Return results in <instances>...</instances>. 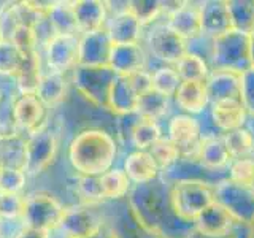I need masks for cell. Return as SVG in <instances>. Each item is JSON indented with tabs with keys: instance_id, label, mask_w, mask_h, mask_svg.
Segmentation results:
<instances>
[{
	"instance_id": "cell-21",
	"label": "cell",
	"mask_w": 254,
	"mask_h": 238,
	"mask_svg": "<svg viewBox=\"0 0 254 238\" xmlns=\"http://www.w3.org/2000/svg\"><path fill=\"white\" fill-rule=\"evenodd\" d=\"M123 170L130 179L132 186L148 184L161 177V170L154 162L153 156L149 154V151H129L124 156Z\"/></svg>"
},
{
	"instance_id": "cell-20",
	"label": "cell",
	"mask_w": 254,
	"mask_h": 238,
	"mask_svg": "<svg viewBox=\"0 0 254 238\" xmlns=\"http://www.w3.org/2000/svg\"><path fill=\"white\" fill-rule=\"evenodd\" d=\"M200 21L202 34L216 38L232 30V21L226 0H205L200 2Z\"/></svg>"
},
{
	"instance_id": "cell-49",
	"label": "cell",
	"mask_w": 254,
	"mask_h": 238,
	"mask_svg": "<svg viewBox=\"0 0 254 238\" xmlns=\"http://www.w3.org/2000/svg\"><path fill=\"white\" fill-rule=\"evenodd\" d=\"M130 79L132 86L135 87V91L138 92V95L146 94L148 91L153 89V78H151V70L145 68V70H140L137 73H132L127 76Z\"/></svg>"
},
{
	"instance_id": "cell-22",
	"label": "cell",
	"mask_w": 254,
	"mask_h": 238,
	"mask_svg": "<svg viewBox=\"0 0 254 238\" xmlns=\"http://www.w3.org/2000/svg\"><path fill=\"white\" fill-rule=\"evenodd\" d=\"M173 105L181 113L198 116L210 107V97L205 81H181L173 95Z\"/></svg>"
},
{
	"instance_id": "cell-32",
	"label": "cell",
	"mask_w": 254,
	"mask_h": 238,
	"mask_svg": "<svg viewBox=\"0 0 254 238\" xmlns=\"http://www.w3.org/2000/svg\"><path fill=\"white\" fill-rule=\"evenodd\" d=\"M173 67L181 81H206V78L211 73L210 63L198 54L190 51L183 54V58Z\"/></svg>"
},
{
	"instance_id": "cell-7",
	"label": "cell",
	"mask_w": 254,
	"mask_h": 238,
	"mask_svg": "<svg viewBox=\"0 0 254 238\" xmlns=\"http://www.w3.org/2000/svg\"><path fill=\"white\" fill-rule=\"evenodd\" d=\"M105 226V216L97 210V205L79 202L64 208L56 230H59L64 238H87L100 232Z\"/></svg>"
},
{
	"instance_id": "cell-57",
	"label": "cell",
	"mask_w": 254,
	"mask_h": 238,
	"mask_svg": "<svg viewBox=\"0 0 254 238\" xmlns=\"http://www.w3.org/2000/svg\"><path fill=\"white\" fill-rule=\"evenodd\" d=\"M248 187H250V189H251V190H253V194H254V179H253V181H251V184H250V186H248Z\"/></svg>"
},
{
	"instance_id": "cell-50",
	"label": "cell",
	"mask_w": 254,
	"mask_h": 238,
	"mask_svg": "<svg viewBox=\"0 0 254 238\" xmlns=\"http://www.w3.org/2000/svg\"><path fill=\"white\" fill-rule=\"evenodd\" d=\"M13 238H51V234L50 232H45V230H40V229L22 226L18 230V234H16Z\"/></svg>"
},
{
	"instance_id": "cell-40",
	"label": "cell",
	"mask_w": 254,
	"mask_h": 238,
	"mask_svg": "<svg viewBox=\"0 0 254 238\" xmlns=\"http://www.w3.org/2000/svg\"><path fill=\"white\" fill-rule=\"evenodd\" d=\"M224 140L229 148V153L232 156V161L254 154V138L245 127L224 133Z\"/></svg>"
},
{
	"instance_id": "cell-17",
	"label": "cell",
	"mask_w": 254,
	"mask_h": 238,
	"mask_svg": "<svg viewBox=\"0 0 254 238\" xmlns=\"http://www.w3.org/2000/svg\"><path fill=\"white\" fill-rule=\"evenodd\" d=\"M111 46L105 29L79 35L78 67H108Z\"/></svg>"
},
{
	"instance_id": "cell-33",
	"label": "cell",
	"mask_w": 254,
	"mask_h": 238,
	"mask_svg": "<svg viewBox=\"0 0 254 238\" xmlns=\"http://www.w3.org/2000/svg\"><path fill=\"white\" fill-rule=\"evenodd\" d=\"M0 164L10 169H22L26 164V137L14 135V137L0 138Z\"/></svg>"
},
{
	"instance_id": "cell-24",
	"label": "cell",
	"mask_w": 254,
	"mask_h": 238,
	"mask_svg": "<svg viewBox=\"0 0 254 238\" xmlns=\"http://www.w3.org/2000/svg\"><path fill=\"white\" fill-rule=\"evenodd\" d=\"M140 95L132 86L130 79L127 76H116L111 83L107 99V110L115 116L135 113L138 107Z\"/></svg>"
},
{
	"instance_id": "cell-23",
	"label": "cell",
	"mask_w": 254,
	"mask_h": 238,
	"mask_svg": "<svg viewBox=\"0 0 254 238\" xmlns=\"http://www.w3.org/2000/svg\"><path fill=\"white\" fill-rule=\"evenodd\" d=\"M208 110L214 125L218 127L221 133H227L235 129H240V127L245 125L246 116H248L240 99L211 102Z\"/></svg>"
},
{
	"instance_id": "cell-42",
	"label": "cell",
	"mask_w": 254,
	"mask_h": 238,
	"mask_svg": "<svg viewBox=\"0 0 254 238\" xmlns=\"http://www.w3.org/2000/svg\"><path fill=\"white\" fill-rule=\"evenodd\" d=\"M76 192L79 197H81V203L99 205L102 202H105L99 177H84V175H78Z\"/></svg>"
},
{
	"instance_id": "cell-5",
	"label": "cell",
	"mask_w": 254,
	"mask_h": 238,
	"mask_svg": "<svg viewBox=\"0 0 254 238\" xmlns=\"http://www.w3.org/2000/svg\"><path fill=\"white\" fill-rule=\"evenodd\" d=\"M59 151V135L48 121L26 137V164L24 172L27 177H37L50 167Z\"/></svg>"
},
{
	"instance_id": "cell-59",
	"label": "cell",
	"mask_w": 254,
	"mask_h": 238,
	"mask_svg": "<svg viewBox=\"0 0 254 238\" xmlns=\"http://www.w3.org/2000/svg\"><path fill=\"white\" fill-rule=\"evenodd\" d=\"M2 170H3V165H2V164H0V173H2Z\"/></svg>"
},
{
	"instance_id": "cell-29",
	"label": "cell",
	"mask_w": 254,
	"mask_h": 238,
	"mask_svg": "<svg viewBox=\"0 0 254 238\" xmlns=\"http://www.w3.org/2000/svg\"><path fill=\"white\" fill-rule=\"evenodd\" d=\"M197 159L203 165L208 167V169L229 170V165H230V162H232V156H230V153H229L224 135L202 140V145H200V149H198Z\"/></svg>"
},
{
	"instance_id": "cell-14",
	"label": "cell",
	"mask_w": 254,
	"mask_h": 238,
	"mask_svg": "<svg viewBox=\"0 0 254 238\" xmlns=\"http://www.w3.org/2000/svg\"><path fill=\"white\" fill-rule=\"evenodd\" d=\"M105 30L111 45H137L145 37V26L127 11V2L110 16Z\"/></svg>"
},
{
	"instance_id": "cell-51",
	"label": "cell",
	"mask_w": 254,
	"mask_h": 238,
	"mask_svg": "<svg viewBox=\"0 0 254 238\" xmlns=\"http://www.w3.org/2000/svg\"><path fill=\"white\" fill-rule=\"evenodd\" d=\"M230 238H251V234H250V226L246 224H237L232 235Z\"/></svg>"
},
{
	"instance_id": "cell-43",
	"label": "cell",
	"mask_w": 254,
	"mask_h": 238,
	"mask_svg": "<svg viewBox=\"0 0 254 238\" xmlns=\"http://www.w3.org/2000/svg\"><path fill=\"white\" fill-rule=\"evenodd\" d=\"M27 184V173L22 169L3 167L0 173V194H19L22 195Z\"/></svg>"
},
{
	"instance_id": "cell-3",
	"label": "cell",
	"mask_w": 254,
	"mask_h": 238,
	"mask_svg": "<svg viewBox=\"0 0 254 238\" xmlns=\"http://www.w3.org/2000/svg\"><path fill=\"white\" fill-rule=\"evenodd\" d=\"M251 35L242 34L238 30H229L227 34L213 38V51L210 68L226 70L242 75L251 68L250 58Z\"/></svg>"
},
{
	"instance_id": "cell-34",
	"label": "cell",
	"mask_w": 254,
	"mask_h": 238,
	"mask_svg": "<svg viewBox=\"0 0 254 238\" xmlns=\"http://www.w3.org/2000/svg\"><path fill=\"white\" fill-rule=\"evenodd\" d=\"M232 29L246 35L254 34V0H229Z\"/></svg>"
},
{
	"instance_id": "cell-58",
	"label": "cell",
	"mask_w": 254,
	"mask_h": 238,
	"mask_svg": "<svg viewBox=\"0 0 254 238\" xmlns=\"http://www.w3.org/2000/svg\"><path fill=\"white\" fill-rule=\"evenodd\" d=\"M3 40H5V38H3V34H2V30H0V43H2Z\"/></svg>"
},
{
	"instance_id": "cell-35",
	"label": "cell",
	"mask_w": 254,
	"mask_h": 238,
	"mask_svg": "<svg viewBox=\"0 0 254 238\" xmlns=\"http://www.w3.org/2000/svg\"><path fill=\"white\" fill-rule=\"evenodd\" d=\"M46 18L58 34H79L75 14L71 10V2H53L46 13Z\"/></svg>"
},
{
	"instance_id": "cell-19",
	"label": "cell",
	"mask_w": 254,
	"mask_h": 238,
	"mask_svg": "<svg viewBox=\"0 0 254 238\" xmlns=\"http://www.w3.org/2000/svg\"><path fill=\"white\" fill-rule=\"evenodd\" d=\"M237 226L235 219L230 216L229 211L226 208L214 202L211 203L208 208L203 210L194 221V227L197 232H200L202 235L211 237V238H222L229 237L234 232V229Z\"/></svg>"
},
{
	"instance_id": "cell-9",
	"label": "cell",
	"mask_w": 254,
	"mask_h": 238,
	"mask_svg": "<svg viewBox=\"0 0 254 238\" xmlns=\"http://www.w3.org/2000/svg\"><path fill=\"white\" fill-rule=\"evenodd\" d=\"M161 178L169 186L181 181H190V182H203L211 187H216L219 182L229 179V170H213L203 165L197 157H183L169 169L161 172Z\"/></svg>"
},
{
	"instance_id": "cell-60",
	"label": "cell",
	"mask_w": 254,
	"mask_h": 238,
	"mask_svg": "<svg viewBox=\"0 0 254 238\" xmlns=\"http://www.w3.org/2000/svg\"><path fill=\"white\" fill-rule=\"evenodd\" d=\"M2 87H3V86H2V84H0V91H2Z\"/></svg>"
},
{
	"instance_id": "cell-45",
	"label": "cell",
	"mask_w": 254,
	"mask_h": 238,
	"mask_svg": "<svg viewBox=\"0 0 254 238\" xmlns=\"http://www.w3.org/2000/svg\"><path fill=\"white\" fill-rule=\"evenodd\" d=\"M229 179L238 184L250 186L254 179V154L234 159L229 165Z\"/></svg>"
},
{
	"instance_id": "cell-30",
	"label": "cell",
	"mask_w": 254,
	"mask_h": 238,
	"mask_svg": "<svg viewBox=\"0 0 254 238\" xmlns=\"http://www.w3.org/2000/svg\"><path fill=\"white\" fill-rule=\"evenodd\" d=\"M172 107H173V99H169L165 95L156 92L154 89H151L146 94L140 95L137 113L143 119L161 122L173 115Z\"/></svg>"
},
{
	"instance_id": "cell-16",
	"label": "cell",
	"mask_w": 254,
	"mask_h": 238,
	"mask_svg": "<svg viewBox=\"0 0 254 238\" xmlns=\"http://www.w3.org/2000/svg\"><path fill=\"white\" fill-rule=\"evenodd\" d=\"M148 51L143 43L137 45H113L110 53L108 67L118 76H129L148 68Z\"/></svg>"
},
{
	"instance_id": "cell-48",
	"label": "cell",
	"mask_w": 254,
	"mask_h": 238,
	"mask_svg": "<svg viewBox=\"0 0 254 238\" xmlns=\"http://www.w3.org/2000/svg\"><path fill=\"white\" fill-rule=\"evenodd\" d=\"M240 102L246 113L254 116V68L251 67L242 73V87H240Z\"/></svg>"
},
{
	"instance_id": "cell-11",
	"label": "cell",
	"mask_w": 254,
	"mask_h": 238,
	"mask_svg": "<svg viewBox=\"0 0 254 238\" xmlns=\"http://www.w3.org/2000/svg\"><path fill=\"white\" fill-rule=\"evenodd\" d=\"M45 70L67 75L78 67L79 58V34H58L43 51Z\"/></svg>"
},
{
	"instance_id": "cell-27",
	"label": "cell",
	"mask_w": 254,
	"mask_h": 238,
	"mask_svg": "<svg viewBox=\"0 0 254 238\" xmlns=\"http://www.w3.org/2000/svg\"><path fill=\"white\" fill-rule=\"evenodd\" d=\"M206 91H208L210 103L229 99H240L242 75L226 70H211L206 78Z\"/></svg>"
},
{
	"instance_id": "cell-38",
	"label": "cell",
	"mask_w": 254,
	"mask_h": 238,
	"mask_svg": "<svg viewBox=\"0 0 254 238\" xmlns=\"http://www.w3.org/2000/svg\"><path fill=\"white\" fill-rule=\"evenodd\" d=\"M151 78H153V89L169 99H173L175 92L178 91L181 84V78L172 65H159L153 68Z\"/></svg>"
},
{
	"instance_id": "cell-4",
	"label": "cell",
	"mask_w": 254,
	"mask_h": 238,
	"mask_svg": "<svg viewBox=\"0 0 254 238\" xmlns=\"http://www.w3.org/2000/svg\"><path fill=\"white\" fill-rule=\"evenodd\" d=\"M145 48L149 58L161 65H175L188 51V42L175 32L162 18L145 27Z\"/></svg>"
},
{
	"instance_id": "cell-46",
	"label": "cell",
	"mask_w": 254,
	"mask_h": 238,
	"mask_svg": "<svg viewBox=\"0 0 254 238\" xmlns=\"http://www.w3.org/2000/svg\"><path fill=\"white\" fill-rule=\"evenodd\" d=\"M24 195L19 194H0V219L18 221L22 216Z\"/></svg>"
},
{
	"instance_id": "cell-26",
	"label": "cell",
	"mask_w": 254,
	"mask_h": 238,
	"mask_svg": "<svg viewBox=\"0 0 254 238\" xmlns=\"http://www.w3.org/2000/svg\"><path fill=\"white\" fill-rule=\"evenodd\" d=\"M165 21L186 42L202 35L200 5L195 2H185L180 10L165 18Z\"/></svg>"
},
{
	"instance_id": "cell-52",
	"label": "cell",
	"mask_w": 254,
	"mask_h": 238,
	"mask_svg": "<svg viewBox=\"0 0 254 238\" xmlns=\"http://www.w3.org/2000/svg\"><path fill=\"white\" fill-rule=\"evenodd\" d=\"M87 238H118V235L115 234V230L111 229V227H108V226H105L103 227L100 232H97L95 235H91V237H87Z\"/></svg>"
},
{
	"instance_id": "cell-10",
	"label": "cell",
	"mask_w": 254,
	"mask_h": 238,
	"mask_svg": "<svg viewBox=\"0 0 254 238\" xmlns=\"http://www.w3.org/2000/svg\"><path fill=\"white\" fill-rule=\"evenodd\" d=\"M214 202L226 208L237 224L250 226L254 221V194L248 186L222 181L214 187Z\"/></svg>"
},
{
	"instance_id": "cell-41",
	"label": "cell",
	"mask_w": 254,
	"mask_h": 238,
	"mask_svg": "<svg viewBox=\"0 0 254 238\" xmlns=\"http://www.w3.org/2000/svg\"><path fill=\"white\" fill-rule=\"evenodd\" d=\"M127 11L133 14L143 26L148 27L162 19V2L159 0H132L127 2Z\"/></svg>"
},
{
	"instance_id": "cell-18",
	"label": "cell",
	"mask_w": 254,
	"mask_h": 238,
	"mask_svg": "<svg viewBox=\"0 0 254 238\" xmlns=\"http://www.w3.org/2000/svg\"><path fill=\"white\" fill-rule=\"evenodd\" d=\"M71 10L75 14L79 35L103 30L110 18L108 2L100 0H76L71 2Z\"/></svg>"
},
{
	"instance_id": "cell-47",
	"label": "cell",
	"mask_w": 254,
	"mask_h": 238,
	"mask_svg": "<svg viewBox=\"0 0 254 238\" xmlns=\"http://www.w3.org/2000/svg\"><path fill=\"white\" fill-rule=\"evenodd\" d=\"M10 42L14 43V46L21 51L22 56H29L32 53H37L38 51L34 29H30V27L19 26L18 29L14 30V34H13Z\"/></svg>"
},
{
	"instance_id": "cell-39",
	"label": "cell",
	"mask_w": 254,
	"mask_h": 238,
	"mask_svg": "<svg viewBox=\"0 0 254 238\" xmlns=\"http://www.w3.org/2000/svg\"><path fill=\"white\" fill-rule=\"evenodd\" d=\"M24 56L10 40L0 43V79H13L18 73Z\"/></svg>"
},
{
	"instance_id": "cell-25",
	"label": "cell",
	"mask_w": 254,
	"mask_h": 238,
	"mask_svg": "<svg viewBox=\"0 0 254 238\" xmlns=\"http://www.w3.org/2000/svg\"><path fill=\"white\" fill-rule=\"evenodd\" d=\"M43 73H45V63H43L42 53L37 51L29 56H24L18 73L13 78L16 94L18 95L35 94L40 81H42Z\"/></svg>"
},
{
	"instance_id": "cell-31",
	"label": "cell",
	"mask_w": 254,
	"mask_h": 238,
	"mask_svg": "<svg viewBox=\"0 0 254 238\" xmlns=\"http://www.w3.org/2000/svg\"><path fill=\"white\" fill-rule=\"evenodd\" d=\"M99 178L105 200H123V198L129 197L133 187L123 167H113V169L100 175Z\"/></svg>"
},
{
	"instance_id": "cell-44",
	"label": "cell",
	"mask_w": 254,
	"mask_h": 238,
	"mask_svg": "<svg viewBox=\"0 0 254 238\" xmlns=\"http://www.w3.org/2000/svg\"><path fill=\"white\" fill-rule=\"evenodd\" d=\"M149 154L153 156L154 162L157 164L159 170H161V172L165 170V169H169L170 165H173L180 159L178 148L175 146L167 137H162L161 140H159L156 145L149 149Z\"/></svg>"
},
{
	"instance_id": "cell-36",
	"label": "cell",
	"mask_w": 254,
	"mask_h": 238,
	"mask_svg": "<svg viewBox=\"0 0 254 238\" xmlns=\"http://www.w3.org/2000/svg\"><path fill=\"white\" fill-rule=\"evenodd\" d=\"M162 137L165 135L162 133L161 124L141 118L132 133V151H149Z\"/></svg>"
},
{
	"instance_id": "cell-6",
	"label": "cell",
	"mask_w": 254,
	"mask_h": 238,
	"mask_svg": "<svg viewBox=\"0 0 254 238\" xmlns=\"http://www.w3.org/2000/svg\"><path fill=\"white\" fill-rule=\"evenodd\" d=\"M170 194L175 213L188 222H194L198 214L214 203V187L203 182H175L170 186Z\"/></svg>"
},
{
	"instance_id": "cell-56",
	"label": "cell",
	"mask_w": 254,
	"mask_h": 238,
	"mask_svg": "<svg viewBox=\"0 0 254 238\" xmlns=\"http://www.w3.org/2000/svg\"><path fill=\"white\" fill-rule=\"evenodd\" d=\"M0 238H5V235H3V224H2V219H0Z\"/></svg>"
},
{
	"instance_id": "cell-2",
	"label": "cell",
	"mask_w": 254,
	"mask_h": 238,
	"mask_svg": "<svg viewBox=\"0 0 254 238\" xmlns=\"http://www.w3.org/2000/svg\"><path fill=\"white\" fill-rule=\"evenodd\" d=\"M116 137L102 127H89L78 132L68 143V162L78 175L100 177L113 169L118 161Z\"/></svg>"
},
{
	"instance_id": "cell-12",
	"label": "cell",
	"mask_w": 254,
	"mask_h": 238,
	"mask_svg": "<svg viewBox=\"0 0 254 238\" xmlns=\"http://www.w3.org/2000/svg\"><path fill=\"white\" fill-rule=\"evenodd\" d=\"M118 75L110 67H76L73 83L84 97L99 108L107 110V99L111 83Z\"/></svg>"
},
{
	"instance_id": "cell-28",
	"label": "cell",
	"mask_w": 254,
	"mask_h": 238,
	"mask_svg": "<svg viewBox=\"0 0 254 238\" xmlns=\"http://www.w3.org/2000/svg\"><path fill=\"white\" fill-rule=\"evenodd\" d=\"M68 94V79L67 75L56 73V71L45 70L42 81L38 84L35 95L46 108L58 107L61 102L65 100Z\"/></svg>"
},
{
	"instance_id": "cell-13",
	"label": "cell",
	"mask_w": 254,
	"mask_h": 238,
	"mask_svg": "<svg viewBox=\"0 0 254 238\" xmlns=\"http://www.w3.org/2000/svg\"><path fill=\"white\" fill-rule=\"evenodd\" d=\"M165 130V137L178 148L180 156L197 157L202 145V132L195 116L181 113V111L173 113L167 119Z\"/></svg>"
},
{
	"instance_id": "cell-8",
	"label": "cell",
	"mask_w": 254,
	"mask_h": 238,
	"mask_svg": "<svg viewBox=\"0 0 254 238\" xmlns=\"http://www.w3.org/2000/svg\"><path fill=\"white\" fill-rule=\"evenodd\" d=\"M64 206L58 198L50 192H34L24 197V210L21 221L26 227H34L54 232L62 218Z\"/></svg>"
},
{
	"instance_id": "cell-15",
	"label": "cell",
	"mask_w": 254,
	"mask_h": 238,
	"mask_svg": "<svg viewBox=\"0 0 254 238\" xmlns=\"http://www.w3.org/2000/svg\"><path fill=\"white\" fill-rule=\"evenodd\" d=\"M14 121L18 133L27 137L48 121V108L35 94L18 95L14 100Z\"/></svg>"
},
{
	"instance_id": "cell-55",
	"label": "cell",
	"mask_w": 254,
	"mask_h": 238,
	"mask_svg": "<svg viewBox=\"0 0 254 238\" xmlns=\"http://www.w3.org/2000/svg\"><path fill=\"white\" fill-rule=\"evenodd\" d=\"M250 234H251V238H254V221L250 224Z\"/></svg>"
},
{
	"instance_id": "cell-54",
	"label": "cell",
	"mask_w": 254,
	"mask_h": 238,
	"mask_svg": "<svg viewBox=\"0 0 254 238\" xmlns=\"http://www.w3.org/2000/svg\"><path fill=\"white\" fill-rule=\"evenodd\" d=\"M230 235H232V234H230ZM230 235H229V237H222V238H230ZM188 238H211V237H206V235H202L200 232H197V230L194 229V230H192V232H190V235H189Z\"/></svg>"
},
{
	"instance_id": "cell-37",
	"label": "cell",
	"mask_w": 254,
	"mask_h": 238,
	"mask_svg": "<svg viewBox=\"0 0 254 238\" xmlns=\"http://www.w3.org/2000/svg\"><path fill=\"white\" fill-rule=\"evenodd\" d=\"M18 97L16 91L2 87L0 91V138L14 137L18 133V127L14 121V100Z\"/></svg>"
},
{
	"instance_id": "cell-1",
	"label": "cell",
	"mask_w": 254,
	"mask_h": 238,
	"mask_svg": "<svg viewBox=\"0 0 254 238\" xmlns=\"http://www.w3.org/2000/svg\"><path fill=\"white\" fill-rule=\"evenodd\" d=\"M129 206L140 224L157 238H188L195 229L194 222L181 219L175 213L170 186L161 178L133 186L129 194Z\"/></svg>"
},
{
	"instance_id": "cell-53",
	"label": "cell",
	"mask_w": 254,
	"mask_h": 238,
	"mask_svg": "<svg viewBox=\"0 0 254 238\" xmlns=\"http://www.w3.org/2000/svg\"><path fill=\"white\" fill-rule=\"evenodd\" d=\"M250 58H251V67L254 68V34L251 35V42H250Z\"/></svg>"
}]
</instances>
